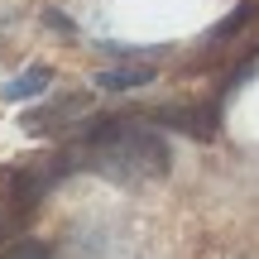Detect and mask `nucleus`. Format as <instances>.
<instances>
[{
	"label": "nucleus",
	"instance_id": "nucleus-1",
	"mask_svg": "<svg viewBox=\"0 0 259 259\" xmlns=\"http://www.w3.org/2000/svg\"><path fill=\"white\" fill-rule=\"evenodd\" d=\"M72 163L92 168L111 183H149V178H163L173 168V154H168V139L154 125L92 120L82 130V144L72 149Z\"/></svg>",
	"mask_w": 259,
	"mask_h": 259
},
{
	"label": "nucleus",
	"instance_id": "nucleus-6",
	"mask_svg": "<svg viewBox=\"0 0 259 259\" xmlns=\"http://www.w3.org/2000/svg\"><path fill=\"white\" fill-rule=\"evenodd\" d=\"M254 19H259V0H240V5H235L231 15H226L221 24L211 29V44H221V38H235L245 24H254Z\"/></svg>",
	"mask_w": 259,
	"mask_h": 259
},
{
	"label": "nucleus",
	"instance_id": "nucleus-7",
	"mask_svg": "<svg viewBox=\"0 0 259 259\" xmlns=\"http://www.w3.org/2000/svg\"><path fill=\"white\" fill-rule=\"evenodd\" d=\"M0 259H53V250H48L44 240H29V235H24V240H10Z\"/></svg>",
	"mask_w": 259,
	"mask_h": 259
},
{
	"label": "nucleus",
	"instance_id": "nucleus-8",
	"mask_svg": "<svg viewBox=\"0 0 259 259\" xmlns=\"http://www.w3.org/2000/svg\"><path fill=\"white\" fill-rule=\"evenodd\" d=\"M38 19H44L48 29H58V34H77V24H72V19H67V15H58V10H44V15H38Z\"/></svg>",
	"mask_w": 259,
	"mask_h": 259
},
{
	"label": "nucleus",
	"instance_id": "nucleus-3",
	"mask_svg": "<svg viewBox=\"0 0 259 259\" xmlns=\"http://www.w3.org/2000/svg\"><path fill=\"white\" fill-rule=\"evenodd\" d=\"M154 120L183 130L192 139H216V120L221 115H216V106H163V111H154Z\"/></svg>",
	"mask_w": 259,
	"mask_h": 259
},
{
	"label": "nucleus",
	"instance_id": "nucleus-4",
	"mask_svg": "<svg viewBox=\"0 0 259 259\" xmlns=\"http://www.w3.org/2000/svg\"><path fill=\"white\" fill-rule=\"evenodd\" d=\"M154 82V63H120V67H101L96 72V87L101 92H135V87Z\"/></svg>",
	"mask_w": 259,
	"mask_h": 259
},
{
	"label": "nucleus",
	"instance_id": "nucleus-5",
	"mask_svg": "<svg viewBox=\"0 0 259 259\" xmlns=\"http://www.w3.org/2000/svg\"><path fill=\"white\" fill-rule=\"evenodd\" d=\"M48 82H53V67H29V72H19V77H10L5 87H0V101H34V96H44L48 92Z\"/></svg>",
	"mask_w": 259,
	"mask_h": 259
},
{
	"label": "nucleus",
	"instance_id": "nucleus-2",
	"mask_svg": "<svg viewBox=\"0 0 259 259\" xmlns=\"http://www.w3.org/2000/svg\"><path fill=\"white\" fill-rule=\"evenodd\" d=\"M87 111H92V96L67 92V96H58V101H48V106H34V111H29L19 125H24L29 135H63V130L77 125Z\"/></svg>",
	"mask_w": 259,
	"mask_h": 259
}]
</instances>
